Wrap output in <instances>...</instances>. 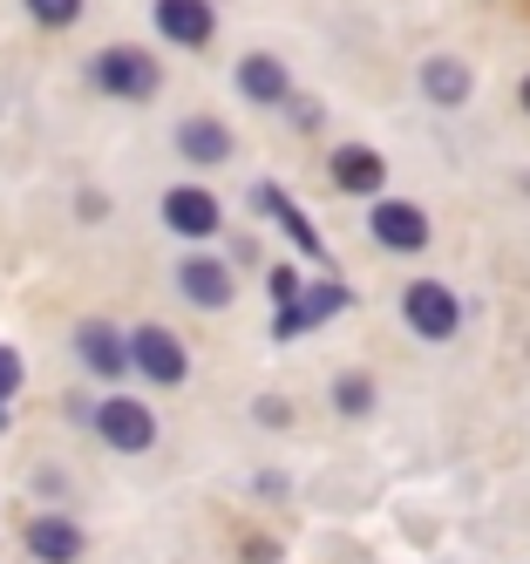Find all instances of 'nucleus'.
<instances>
[{"label":"nucleus","instance_id":"3","mask_svg":"<svg viewBox=\"0 0 530 564\" xmlns=\"http://www.w3.org/2000/svg\"><path fill=\"white\" fill-rule=\"evenodd\" d=\"M401 319H408V334H415V340H456L463 300L448 293L442 279H415V286L401 293Z\"/></svg>","mask_w":530,"mask_h":564},{"label":"nucleus","instance_id":"6","mask_svg":"<svg viewBox=\"0 0 530 564\" xmlns=\"http://www.w3.org/2000/svg\"><path fill=\"white\" fill-rule=\"evenodd\" d=\"M130 375H143L156 388H177L191 375V354H184V340L171 327H137L130 334Z\"/></svg>","mask_w":530,"mask_h":564},{"label":"nucleus","instance_id":"20","mask_svg":"<svg viewBox=\"0 0 530 564\" xmlns=\"http://www.w3.org/2000/svg\"><path fill=\"white\" fill-rule=\"evenodd\" d=\"M266 286H272L279 306H293V300H300V272H293V265H272V272H266Z\"/></svg>","mask_w":530,"mask_h":564},{"label":"nucleus","instance_id":"24","mask_svg":"<svg viewBox=\"0 0 530 564\" xmlns=\"http://www.w3.org/2000/svg\"><path fill=\"white\" fill-rule=\"evenodd\" d=\"M517 96H523V109H530V75H523V89H517Z\"/></svg>","mask_w":530,"mask_h":564},{"label":"nucleus","instance_id":"21","mask_svg":"<svg viewBox=\"0 0 530 564\" xmlns=\"http://www.w3.org/2000/svg\"><path fill=\"white\" fill-rule=\"evenodd\" d=\"M252 415H259L266 429H285V415H293V409H285L279 394H259V401H252Z\"/></svg>","mask_w":530,"mask_h":564},{"label":"nucleus","instance_id":"9","mask_svg":"<svg viewBox=\"0 0 530 564\" xmlns=\"http://www.w3.org/2000/svg\"><path fill=\"white\" fill-rule=\"evenodd\" d=\"M75 360L96 381H122V375H130V334L109 327V319H82V327H75Z\"/></svg>","mask_w":530,"mask_h":564},{"label":"nucleus","instance_id":"8","mask_svg":"<svg viewBox=\"0 0 530 564\" xmlns=\"http://www.w3.org/2000/svg\"><path fill=\"white\" fill-rule=\"evenodd\" d=\"M163 225H171L177 238H191V246H197V238H218L225 205H218V197L204 191V184H171V191H163Z\"/></svg>","mask_w":530,"mask_h":564},{"label":"nucleus","instance_id":"13","mask_svg":"<svg viewBox=\"0 0 530 564\" xmlns=\"http://www.w3.org/2000/svg\"><path fill=\"white\" fill-rule=\"evenodd\" d=\"M252 212H259V218H272V225H279L285 238H293V246H300L306 259H326V238H320V225H313V218L293 205V197L279 191V184H266V177L252 184Z\"/></svg>","mask_w":530,"mask_h":564},{"label":"nucleus","instance_id":"14","mask_svg":"<svg viewBox=\"0 0 530 564\" xmlns=\"http://www.w3.org/2000/svg\"><path fill=\"white\" fill-rule=\"evenodd\" d=\"M415 83H422V96H429L435 109H463V102L476 96V68H469L463 55H429V62L415 68Z\"/></svg>","mask_w":530,"mask_h":564},{"label":"nucleus","instance_id":"10","mask_svg":"<svg viewBox=\"0 0 530 564\" xmlns=\"http://www.w3.org/2000/svg\"><path fill=\"white\" fill-rule=\"evenodd\" d=\"M231 83H238V96L245 102H259V109H293V75H285V62L279 55H266V48H252L238 68H231Z\"/></svg>","mask_w":530,"mask_h":564},{"label":"nucleus","instance_id":"2","mask_svg":"<svg viewBox=\"0 0 530 564\" xmlns=\"http://www.w3.org/2000/svg\"><path fill=\"white\" fill-rule=\"evenodd\" d=\"M89 429L109 442L116 456H143V449H156V415H150V401H137V394H102V409L89 415Z\"/></svg>","mask_w":530,"mask_h":564},{"label":"nucleus","instance_id":"12","mask_svg":"<svg viewBox=\"0 0 530 564\" xmlns=\"http://www.w3.org/2000/svg\"><path fill=\"white\" fill-rule=\"evenodd\" d=\"M82 551H89V531H82L75 517L41 510V517L28 523V557H34V564H82Z\"/></svg>","mask_w":530,"mask_h":564},{"label":"nucleus","instance_id":"5","mask_svg":"<svg viewBox=\"0 0 530 564\" xmlns=\"http://www.w3.org/2000/svg\"><path fill=\"white\" fill-rule=\"evenodd\" d=\"M177 293H184L197 313H225V306L238 300V272H231V259L184 252V259H177Z\"/></svg>","mask_w":530,"mask_h":564},{"label":"nucleus","instance_id":"22","mask_svg":"<svg viewBox=\"0 0 530 564\" xmlns=\"http://www.w3.org/2000/svg\"><path fill=\"white\" fill-rule=\"evenodd\" d=\"M75 212H82V218H109V197H102V191H82Z\"/></svg>","mask_w":530,"mask_h":564},{"label":"nucleus","instance_id":"1","mask_svg":"<svg viewBox=\"0 0 530 564\" xmlns=\"http://www.w3.org/2000/svg\"><path fill=\"white\" fill-rule=\"evenodd\" d=\"M89 83L116 102H150L163 89V75L143 48H102V55H89Z\"/></svg>","mask_w":530,"mask_h":564},{"label":"nucleus","instance_id":"19","mask_svg":"<svg viewBox=\"0 0 530 564\" xmlns=\"http://www.w3.org/2000/svg\"><path fill=\"white\" fill-rule=\"evenodd\" d=\"M21 381H28V368H21V354L0 340V401H14L21 394Z\"/></svg>","mask_w":530,"mask_h":564},{"label":"nucleus","instance_id":"18","mask_svg":"<svg viewBox=\"0 0 530 564\" xmlns=\"http://www.w3.org/2000/svg\"><path fill=\"white\" fill-rule=\"evenodd\" d=\"M34 28H75L82 21V0H21Z\"/></svg>","mask_w":530,"mask_h":564},{"label":"nucleus","instance_id":"15","mask_svg":"<svg viewBox=\"0 0 530 564\" xmlns=\"http://www.w3.org/2000/svg\"><path fill=\"white\" fill-rule=\"evenodd\" d=\"M326 171H334V184H340L347 197H367V205H375V197H381V184H388L381 150H367V143H340Z\"/></svg>","mask_w":530,"mask_h":564},{"label":"nucleus","instance_id":"23","mask_svg":"<svg viewBox=\"0 0 530 564\" xmlns=\"http://www.w3.org/2000/svg\"><path fill=\"white\" fill-rule=\"evenodd\" d=\"M34 490L41 497H62V469H34Z\"/></svg>","mask_w":530,"mask_h":564},{"label":"nucleus","instance_id":"16","mask_svg":"<svg viewBox=\"0 0 530 564\" xmlns=\"http://www.w3.org/2000/svg\"><path fill=\"white\" fill-rule=\"evenodd\" d=\"M171 143H177L184 164H204V171H212V164H231V123H218V116H184Z\"/></svg>","mask_w":530,"mask_h":564},{"label":"nucleus","instance_id":"7","mask_svg":"<svg viewBox=\"0 0 530 564\" xmlns=\"http://www.w3.org/2000/svg\"><path fill=\"white\" fill-rule=\"evenodd\" d=\"M354 306V293L340 286V279H313V286H300V300L293 306H279V319H272V340H300V334H313L320 319H334V313H347Z\"/></svg>","mask_w":530,"mask_h":564},{"label":"nucleus","instance_id":"17","mask_svg":"<svg viewBox=\"0 0 530 564\" xmlns=\"http://www.w3.org/2000/svg\"><path fill=\"white\" fill-rule=\"evenodd\" d=\"M334 409H340L347 422H360L367 409H375V381H367V375H340V381H334Z\"/></svg>","mask_w":530,"mask_h":564},{"label":"nucleus","instance_id":"11","mask_svg":"<svg viewBox=\"0 0 530 564\" xmlns=\"http://www.w3.org/2000/svg\"><path fill=\"white\" fill-rule=\"evenodd\" d=\"M150 21H156V34L171 48H212V34H218L212 0H156Z\"/></svg>","mask_w":530,"mask_h":564},{"label":"nucleus","instance_id":"4","mask_svg":"<svg viewBox=\"0 0 530 564\" xmlns=\"http://www.w3.org/2000/svg\"><path fill=\"white\" fill-rule=\"evenodd\" d=\"M367 231H375V246H388L401 259L429 252V212L415 197H375V205H367Z\"/></svg>","mask_w":530,"mask_h":564}]
</instances>
